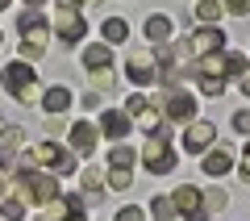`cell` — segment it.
<instances>
[{"label": "cell", "mask_w": 250, "mask_h": 221, "mask_svg": "<svg viewBox=\"0 0 250 221\" xmlns=\"http://www.w3.org/2000/svg\"><path fill=\"white\" fill-rule=\"evenodd\" d=\"M175 146H171V125H163L159 133H150L146 138V146H142V163H146V171L150 176H171L175 171Z\"/></svg>", "instance_id": "cell-4"}, {"label": "cell", "mask_w": 250, "mask_h": 221, "mask_svg": "<svg viewBox=\"0 0 250 221\" xmlns=\"http://www.w3.org/2000/svg\"><path fill=\"white\" fill-rule=\"evenodd\" d=\"M113 221H146V213L142 209H138V204H125V209L121 213H117V217Z\"/></svg>", "instance_id": "cell-27"}, {"label": "cell", "mask_w": 250, "mask_h": 221, "mask_svg": "<svg viewBox=\"0 0 250 221\" xmlns=\"http://www.w3.org/2000/svg\"><path fill=\"white\" fill-rule=\"evenodd\" d=\"M0 42H4V34H0Z\"/></svg>", "instance_id": "cell-35"}, {"label": "cell", "mask_w": 250, "mask_h": 221, "mask_svg": "<svg viewBox=\"0 0 250 221\" xmlns=\"http://www.w3.org/2000/svg\"><path fill=\"white\" fill-rule=\"evenodd\" d=\"M83 67H88L92 75L108 71V67H113V46H104V42H92V46H83Z\"/></svg>", "instance_id": "cell-16"}, {"label": "cell", "mask_w": 250, "mask_h": 221, "mask_svg": "<svg viewBox=\"0 0 250 221\" xmlns=\"http://www.w3.org/2000/svg\"><path fill=\"white\" fill-rule=\"evenodd\" d=\"M80 105L92 113V109H100V105H104V96H100V92H83V100H80Z\"/></svg>", "instance_id": "cell-29"}, {"label": "cell", "mask_w": 250, "mask_h": 221, "mask_svg": "<svg viewBox=\"0 0 250 221\" xmlns=\"http://www.w3.org/2000/svg\"><path fill=\"white\" fill-rule=\"evenodd\" d=\"M100 29H104V46H121L125 38H129V21L125 17H104Z\"/></svg>", "instance_id": "cell-18"}, {"label": "cell", "mask_w": 250, "mask_h": 221, "mask_svg": "<svg viewBox=\"0 0 250 221\" xmlns=\"http://www.w3.org/2000/svg\"><path fill=\"white\" fill-rule=\"evenodd\" d=\"M13 196L21 204H50V200H59V176L38 171V167L13 171Z\"/></svg>", "instance_id": "cell-1"}, {"label": "cell", "mask_w": 250, "mask_h": 221, "mask_svg": "<svg viewBox=\"0 0 250 221\" xmlns=\"http://www.w3.org/2000/svg\"><path fill=\"white\" fill-rule=\"evenodd\" d=\"M225 9H221V0H196V21L200 25H221Z\"/></svg>", "instance_id": "cell-19"}, {"label": "cell", "mask_w": 250, "mask_h": 221, "mask_svg": "<svg viewBox=\"0 0 250 221\" xmlns=\"http://www.w3.org/2000/svg\"><path fill=\"white\" fill-rule=\"evenodd\" d=\"M21 217H25V204L17 196H4L0 200V221H21Z\"/></svg>", "instance_id": "cell-24"}, {"label": "cell", "mask_w": 250, "mask_h": 221, "mask_svg": "<svg viewBox=\"0 0 250 221\" xmlns=\"http://www.w3.org/2000/svg\"><path fill=\"white\" fill-rule=\"evenodd\" d=\"M150 213H154V221H171V217H175L171 196H150Z\"/></svg>", "instance_id": "cell-25"}, {"label": "cell", "mask_w": 250, "mask_h": 221, "mask_svg": "<svg viewBox=\"0 0 250 221\" xmlns=\"http://www.w3.org/2000/svg\"><path fill=\"white\" fill-rule=\"evenodd\" d=\"M4 192H9V184H4V176H0V200H4Z\"/></svg>", "instance_id": "cell-33"}, {"label": "cell", "mask_w": 250, "mask_h": 221, "mask_svg": "<svg viewBox=\"0 0 250 221\" xmlns=\"http://www.w3.org/2000/svg\"><path fill=\"white\" fill-rule=\"evenodd\" d=\"M125 80L134 84V88H146V84L159 80V67H154V54L150 50H134L125 59Z\"/></svg>", "instance_id": "cell-9"}, {"label": "cell", "mask_w": 250, "mask_h": 221, "mask_svg": "<svg viewBox=\"0 0 250 221\" xmlns=\"http://www.w3.org/2000/svg\"><path fill=\"white\" fill-rule=\"evenodd\" d=\"M0 133H4V121H0Z\"/></svg>", "instance_id": "cell-34"}, {"label": "cell", "mask_w": 250, "mask_h": 221, "mask_svg": "<svg viewBox=\"0 0 250 221\" xmlns=\"http://www.w3.org/2000/svg\"><path fill=\"white\" fill-rule=\"evenodd\" d=\"M238 88H242V96L250 100V71H246V75H242V80H238Z\"/></svg>", "instance_id": "cell-31"}, {"label": "cell", "mask_w": 250, "mask_h": 221, "mask_svg": "<svg viewBox=\"0 0 250 221\" xmlns=\"http://www.w3.org/2000/svg\"><path fill=\"white\" fill-rule=\"evenodd\" d=\"M71 105H75V92L67 88V84H54V88L42 92V109H46V117H62Z\"/></svg>", "instance_id": "cell-13"}, {"label": "cell", "mask_w": 250, "mask_h": 221, "mask_svg": "<svg viewBox=\"0 0 250 221\" xmlns=\"http://www.w3.org/2000/svg\"><path fill=\"white\" fill-rule=\"evenodd\" d=\"M217 142V125L213 121H192L184 130V155H205Z\"/></svg>", "instance_id": "cell-11"}, {"label": "cell", "mask_w": 250, "mask_h": 221, "mask_svg": "<svg viewBox=\"0 0 250 221\" xmlns=\"http://www.w3.org/2000/svg\"><path fill=\"white\" fill-rule=\"evenodd\" d=\"M154 105H159V113H163L167 125H192V121H196V96H192L188 88L167 92V96H159Z\"/></svg>", "instance_id": "cell-5"}, {"label": "cell", "mask_w": 250, "mask_h": 221, "mask_svg": "<svg viewBox=\"0 0 250 221\" xmlns=\"http://www.w3.org/2000/svg\"><path fill=\"white\" fill-rule=\"evenodd\" d=\"M184 50L192 54V59H208V54H221L225 50V29L221 25H200L196 34H188L184 38Z\"/></svg>", "instance_id": "cell-6"}, {"label": "cell", "mask_w": 250, "mask_h": 221, "mask_svg": "<svg viewBox=\"0 0 250 221\" xmlns=\"http://www.w3.org/2000/svg\"><path fill=\"white\" fill-rule=\"evenodd\" d=\"M200 171L213 176V179L229 176V171H233V146H229V142H213V146L205 151V159H200Z\"/></svg>", "instance_id": "cell-10"}, {"label": "cell", "mask_w": 250, "mask_h": 221, "mask_svg": "<svg viewBox=\"0 0 250 221\" xmlns=\"http://www.w3.org/2000/svg\"><path fill=\"white\" fill-rule=\"evenodd\" d=\"M25 4L29 9H42V4H50V0H25Z\"/></svg>", "instance_id": "cell-32"}, {"label": "cell", "mask_w": 250, "mask_h": 221, "mask_svg": "<svg viewBox=\"0 0 250 221\" xmlns=\"http://www.w3.org/2000/svg\"><path fill=\"white\" fill-rule=\"evenodd\" d=\"M67 133H71V155H83V159H88V155L96 151V138H100V130H96L92 121H75Z\"/></svg>", "instance_id": "cell-15"}, {"label": "cell", "mask_w": 250, "mask_h": 221, "mask_svg": "<svg viewBox=\"0 0 250 221\" xmlns=\"http://www.w3.org/2000/svg\"><path fill=\"white\" fill-rule=\"evenodd\" d=\"M171 204H175V213L184 221H208L205 196H200V188H192V184H179L175 192H171Z\"/></svg>", "instance_id": "cell-7"}, {"label": "cell", "mask_w": 250, "mask_h": 221, "mask_svg": "<svg viewBox=\"0 0 250 221\" xmlns=\"http://www.w3.org/2000/svg\"><path fill=\"white\" fill-rule=\"evenodd\" d=\"M83 200H100V196H104V176H100L96 167H83Z\"/></svg>", "instance_id": "cell-21"}, {"label": "cell", "mask_w": 250, "mask_h": 221, "mask_svg": "<svg viewBox=\"0 0 250 221\" xmlns=\"http://www.w3.org/2000/svg\"><path fill=\"white\" fill-rule=\"evenodd\" d=\"M238 176H242V184H250V146H246V155H242V167H238Z\"/></svg>", "instance_id": "cell-30"}, {"label": "cell", "mask_w": 250, "mask_h": 221, "mask_svg": "<svg viewBox=\"0 0 250 221\" xmlns=\"http://www.w3.org/2000/svg\"><path fill=\"white\" fill-rule=\"evenodd\" d=\"M100 133L113 138V142H125L129 133H134V121H129L125 113H117V109H104V113H100Z\"/></svg>", "instance_id": "cell-14"}, {"label": "cell", "mask_w": 250, "mask_h": 221, "mask_svg": "<svg viewBox=\"0 0 250 221\" xmlns=\"http://www.w3.org/2000/svg\"><path fill=\"white\" fill-rule=\"evenodd\" d=\"M134 163H138V151H134V146L113 142V151H108V167H134Z\"/></svg>", "instance_id": "cell-20"}, {"label": "cell", "mask_w": 250, "mask_h": 221, "mask_svg": "<svg viewBox=\"0 0 250 221\" xmlns=\"http://www.w3.org/2000/svg\"><path fill=\"white\" fill-rule=\"evenodd\" d=\"M0 84H4V92H9V96H17L21 105H38V100H42V80H38V71L29 67L25 59H13L9 67L0 71Z\"/></svg>", "instance_id": "cell-2"}, {"label": "cell", "mask_w": 250, "mask_h": 221, "mask_svg": "<svg viewBox=\"0 0 250 221\" xmlns=\"http://www.w3.org/2000/svg\"><path fill=\"white\" fill-rule=\"evenodd\" d=\"M17 34H21V42H17L21 59H25V63L29 59H42L46 46H50V38H46V34H50V21H46L38 9H25L17 17Z\"/></svg>", "instance_id": "cell-3"}, {"label": "cell", "mask_w": 250, "mask_h": 221, "mask_svg": "<svg viewBox=\"0 0 250 221\" xmlns=\"http://www.w3.org/2000/svg\"><path fill=\"white\" fill-rule=\"evenodd\" d=\"M205 196V209H208V217H213V213H221L225 204H229V192H225V188H208V192H200Z\"/></svg>", "instance_id": "cell-23"}, {"label": "cell", "mask_w": 250, "mask_h": 221, "mask_svg": "<svg viewBox=\"0 0 250 221\" xmlns=\"http://www.w3.org/2000/svg\"><path fill=\"white\" fill-rule=\"evenodd\" d=\"M221 9L229 17H250V0H221Z\"/></svg>", "instance_id": "cell-26"}, {"label": "cell", "mask_w": 250, "mask_h": 221, "mask_svg": "<svg viewBox=\"0 0 250 221\" xmlns=\"http://www.w3.org/2000/svg\"><path fill=\"white\" fill-rule=\"evenodd\" d=\"M142 34H146V42H150V46H167L171 34H175V21H171L167 13H150V17L142 21Z\"/></svg>", "instance_id": "cell-12"}, {"label": "cell", "mask_w": 250, "mask_h": 221, "mask_svg": "<svg viewBox=\"0 0 250 221\" xmlns=\"http://www.w3.org/2000/svg\"><path fill=\"white\" fill-rule=\"evenodd\" d=\"M233 130H238V133H250V109L233 113Z\"/></svg>", "instance_id": "cell-28"}, {"label": "cell", "mask_w": 250, "mask_h": 221, "mask_svg": "<svg viewBox=\"0 0 250 221\" xmlns=\"http://www.w3.org/2000/svg\"><path fill=\"white\" fill-rule=\"evenodd\" d=\"M104 184L113 188V192H125V188L134 184V171H129V167H108V176H104Z\"/></svg>", "instance_id": "cell-22"}, {"label": "cell", "mask_w": 250, "mask_h": 221, "mask_svg": "<svg viewBox=\"0 0 250 221\" xmlns=\"http://www.w3.org/2000/svg\"><path fill=\"white\" fill-rule=\"evenodd\" d=\"M54 34H59V42L62 46H75L83 34H88V21H83V13L80 9H54Z\"/></svg>", "instance_id": "cell-8"}, {"label": "cell", "mask_w": 250, "mask_h": 221, "mask_svg": "<svg viewBox=\"0 0 250 221\" xmlns=\"http://www.w3.org/2000/svg\"><path fill=\"white\" fill-rule=\"evenodd\" d=\"M196 88H200V96H205V100H221L225 96V80L217 75V71H200L196 67Z\"/></svg>", "instance_id": "cell-17"}]
</instances>
